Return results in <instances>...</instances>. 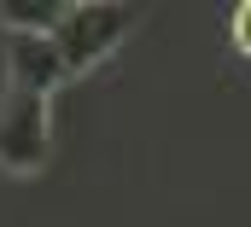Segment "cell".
I'll return each instance as SVG.
<instances>
[{
  "mask_svg": "<svg viewBox=\"0 0 251 227\" xmlns=\"http://www.w3.org/2000/svg\"><path fill=\"white\" fill-rule=\"evenodd\" d=\"M228 41H234V53L251 58V0H240V6H234V18H228Z\"/></svg>",
  "mask_w": 251,
  "mask_h": 227,
  "instance_id": "obj_5",
  "label": "cell"
},
{
  "mask_svg": "<svg viewBox=\"0 0 251 227\" xmlns=\"http://www.w3.org/2000/svg\"><path fill=\"white\" fill-rule=\"evenodd\" d=\"M64 6H35V0H0V23L12 35H53Z\"/></svg>",
  "mask_w": 251,
  "mask_h": 227,
  "instance_id": "obj_4",
  "label": "cell"
},
{
  "mask_svg": "<svg viewBox=\"0 0 251 227\" xmlns=\"http://www.w3.org/2000/svg\"><path fill=\"white\" fill-rule=\"evenodd\" d=\"M53 158V99L29 88H0V169L29 181Z\"/></svg>",
  "mask_w": 251,
  "mask_h": 227,
  "instance_id": "obj_2",
  "label": "cell"
},
{
  "mask_svg": "<svg viewBox=\"0 0 251 227\" xmlns=\"http://www.w3.org/2000/svg\"><path fill=\"white\" fill-rule=\"evenodd\" d=\"M6 82L53 99V88L70 82V76H64L59 47H53V35H12V41H6Z\"/></svg>",
  "mask_w": 251,
  "mask_h": 227,
  "instance_id": "obj_3",
  "label": "cell"
},
{
  "mask_svg": "<svg viewBox=\"0 0 251 227\" xmlns=\"http://www.w3.org/2000/svg\"><path fill=\"white\" fill-rule=\"evenodd\" d=\"M140 23V12L128 0H64L59 29H53V47L64 58V76H82L94 70L100 58H111L128 41V29Z\"/></svg>",
  "mask_w": 251,
  "mask_h": 227,
  "instance_id": "obj_1",
  "label": "cell"
}]
</instances>
